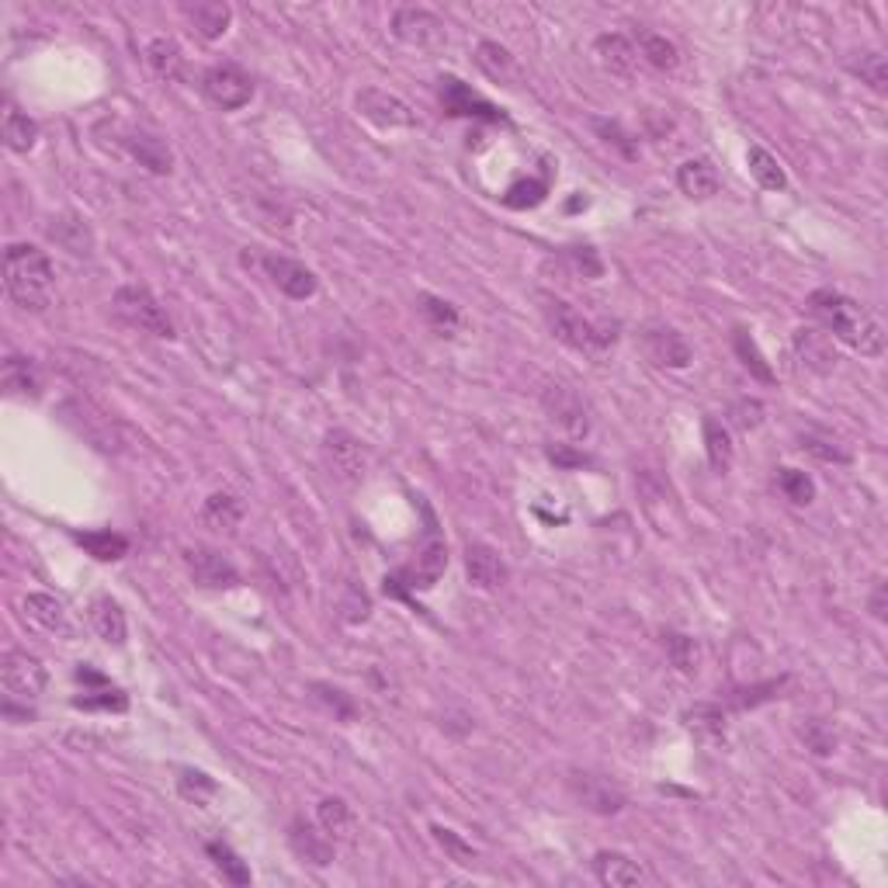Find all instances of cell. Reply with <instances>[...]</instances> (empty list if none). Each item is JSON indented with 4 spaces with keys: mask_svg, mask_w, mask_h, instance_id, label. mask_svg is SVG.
<instances>
[{
    "mask_svg": "<svg viewBox=\"0 0 888 888\" xmlns=\"http://www.w3.org/2000/svg\"><path fill=\"white\" fill-rule=\"evenodd\" d=\"M809 313L820 319L829 337H837L847 347L861 351L864 358H878L885 351V330L861 302L847 299L837 289H815L809 295Z\"/></svg>",
    "mask_w": 888,
    "mask_h": 888,
    "instance_id": "cell-1",
    "label": "cell"
},
{
    "mask_svg": "<svg viewBox=\"0 0 888 888\" xmlns=\"http://www.w3.org/2000/svg\"><path fill=\"white\" fill-rule=\"evenodd\" d=\"M52 281L56 268L46 251L31 243H11L4 254V289L11 302L25 313H42L52 299Z\"/></svg>",
    "mask_w": 888,
    "mask_h": 888,
    "instance_id": "cell-2",
    "label": "cell"
},
{
    "mask_svg": "<svg viewBox=\"0 0 888 888\" xmlns=\"http://www.w3.org/2000/svg\"><path fill=\"white\" fill-rule=\"evenodd\" d=\"M542 316H545V324H548V330H553V337L559 344L583 351V354H600V351H608L618 341L614 327L594 324V319L576 313L570 302H562L556 295H542Z\"/></svg>",
    "mask_w": 888,
    "mask_h": 888,
    "instance_id": "cell-3",
    "label": "cell"
},
{
    "mask_svg": "<svg viewBox=\"0 0 888 888\" xmlns=\"http://www.w3.org/2000/svg\"><path fill=\"white\" fill-rule=\"evenodd\" d=\"M423 518H428V542H423L414 566H406V570L385 576V594L389 597L414 600V591H431L434 583L441 580L444 566H448V545H444L437 521H434V513H431L428 504H423Z\"/></svg>",
    "mask_w": 888,
    "mask_h": 888,
    "instance_id": "cell-4",
    "label": "cell"
},
{
    "mask_svg": "<svg viewBox=\"0 0 888 888\" xmlns=\"http://www.w3.org/2000/svg\"><path fill=\"white\" fill-rule=\"evenodd\" d=\"M112 306L136 330L160 337V341H170V337H174V324H170L167 309L160 306V299L147 286H122L112 295Z\"/></svg>",
    "mask_w": 888,
    "mask_h": 888,
    "instance_id": "cell-5",
    "label": "cell"
},
{
    "mask_svg": "<svg viewBox=\"0 0 888 888\" xmlns=\"http://www.w3.org/2000/svg\"><path fill=\"white\" fill-rule=\"evenodd\" d=\"M566 791L573 795V802L580 809L597 812V815H614L629 805V795L621 791L618 781L597 771H570L566 774Z\"/></svg>",
    "mask_w": 888,
    "mask_h": 888,
    "instance_id": "cell-6",
    "label": "cell"
},
{
    "mask_svg": "<svg viewBox=\"0 0 888 888\" xmlns=\"http://www.w3.org/2000/svg\"><path fill=\"white\" fill-rule=\"evenodd\" d=\"M0 684H4L11 701H35L49 684V673L42 667L39 656H31L25 649H8L4 660H0Z\"/></svg>",
    "mask_w": 888,
    "mask_h": 888,
    "instance_id": "cell-7",
    "label": "cell"
},
{
    "mask_svg": "<svg viewBox=\"0 0 888 888\" xmlns=\"http://www.w3.org/2000/svg\"><path fill=\"white\" fill-rule=\"evenodd\" d=\"M202 91L216 109L240 112L243 104H251V98H254V80H251V74H243L237 63H216L205 69Z\"/></svg>",
    "mask_w": 888,
    "mask_h": 888,
    "instance_id": "cell-8",
    "label": "cell"
},
{
    "mask_svg": "<svg viewBox=\"0 0 888 888\" xmlns=\"http://www.w3.org/2000/svg\"><path fill=\"white\" fill-rule=\"evenodd\" d=\"M181 559H185L188 576L199 583V587H205V591H229V587H237V583H240L237 566L229 562L223 553H216V548L188 545L185 553H181Z\"/></svg>",
    "mask_w": 888,
    "mask_h": 888,
    "instance_id": "cell-9",
    "label": "cell"
},
{
    "mask_svg": "<svg viewBox=\"0 0 888 888\" xmlns=\"http://www.w3.org/2000/svg\"><path fill=\"white\" fill-rule=\"evenodd\" d=\"M542 410L548 414V420L559 423V428L570 437H587L591 434V414L587 403H583L570 385L553 382L542 389Z\"/></svg>",
    "mask_w": 888,
    "mask_h": 888,
    "instance_id": "cell-10",
    "label": "cell"
},
{
    "mask_svg": "<svg viewBox=\"0 0 888 888\" xmlns=\"http://www.w3.org/2000/svg\"><path fill=\"white\" fill-rule=\"evenodd\" d=\"M393 35L399 42L414 46V49H441L448 42V31H444V22L428 11V8H399L393 14Z\"/></svg>",
    "mask_w": 888,
    "mask_h": 888,
    "instance_id": "cell-11",
    "label": "cell"
},
{
    "mask_svg": "<svg viewBox=\"0 0 888 888\" xmlns=\"http://www.w3.org/2000/svg\"><path fill=\"white\" fill-rule=\"evenodd\" d=\"M441 109L452 118H479V122H507L504 109H496L493 101L475 94L469 84L458 77H441Z\"/></svg>",
    "mask_w": 888,
    "mask_h": 888,
    "instance_id": "cell-12",
    "label": "cell"
},
{
    "mask_svg": "<svg viewBox=\"0 0 888 888\" xmlns=\"http://www.w3.org/2000/svg\"><path fill=\"white\" fill-rule=\"evenodd\" d=\"M358 112L382 129H414L417 126V115L410 104L396 94L382 91V87H365V91L358 94Z\"/></svg>",
    "mask_w": 888,
    "mask_h": 888,
    "instance_id": "cell-13",
    "label": "cell"
},
{
    "mask_svg": "<svg viewBox=\"0 0 888 888\" xmlns=\"http://www.w3.org/2000/svg\"><path fill=\"white\" fill-rule=\"evenodd\" d=\"M261 268H264V275H268V278L275 281V286H278V292H286V295L295 299V302L313 299L316 289H319L316 275L306 268V264H302V261H292V257H286V254H268V257L261 261Z\"/></svg>",
    "mask_w": 888,
    "mask_h": 888,
    "instance_id": "cell-14",
    "label": "cell"
},
{
    "mask_svg": "<svg viewBox=\"0 0 888 888\" xmlns=\"http://www.w3.org/2000/svg\"><path fill=\"white\" fill-rule=\"evenodd\" d=\"M324 455L330 461V469L344 479V483H361L368 472V455L361 448V441L347 431H330L324 437Z\"/></svg>",
    "mask_w": 888,
    "mask_h": 888,
    "instance_id": "cell-15",
    "label": "cell"
},
{
    "mask_svg": "<svg viewBox=\"0 0 888 888\" xmlns=\"http://www.w3.org/2000/svg\"><path fill=\"white\" fill-rule=\"evenodd\" d=\"M643 347H646V358L660 368H687L690 361H695V351H690V344L684 341V333H677L673 327H663V324L646 327Z\"/></svg>",
    "mask_w": 888,
    "mask_h": 888,
    "instance_id": "cell-16",
    "label": "cell"
},
{
    "mask_svg": "<svg viewBox=\"0 0 888 888\" xmlns=\"http://www.w3.org/2000/svg\"><path fill=\"white\" fill-rule=\"evenodd\" d=\"M466 576H469L472 587H479V591H496V587H504V583H507L510 570H507L504 556L496 553L493 545L472 542L466 548Z\"/></svg>",
    "mask_w": 888,
    "mask_h": 888,
    "instance_id": "cell-17",
    "label": "cell"
},
{
    "mask_svg": "<svg viewBox=\"0 0 888 888\" xmlns=\"http://www.w3.org/2000/svg\"><path fill=\"white\" fill-rule=\"evenodd\" d=\"M791 347L798 354V361L809 371H815V376H829V371L837 368V351H833V337L826 330H815V327L795 330Z\"/></svg>",
    "mask_w": 888,
    "mask_h": 888,
    "instance_id": "cell-18",
    "label": "cell"
},
{
    "mask_svg": "<svg viewBox=\"0 0 888 888\" xmlns=\"http://www.w3.org/2000/svg\"><path fill=\"white\" fill-rule=\"evenodd\" d=\"M122 147L129 150V156L136 160L139 167H147V170L156 174V177H164V174L174 170V153H170V147H167L160 136L147 132V129H129L126 139H122Z\"/></svg>",
    "mask_w": 888,
    "mask_h": 888,
    "instance_id": "cell-19",
    "label": "cell"
},
{
    "mask_svg": "<svg viewBox=\"0 0 888 888\" xmlns=\"http://www.w3.org/2000/svg\"><path fill=\"white\" fill-rule=\"evenodd\" d=\"M594 56L597 63L608 69L614 77H632L635 66H638V49L629 35H618V31H604L594 39Z\"/></svg>",
    "mask_w": 888,
    "mask_h": 888,
    "instance_id": "cell-20",
    "label": "cell"
},
{
    "mask_svg": "<svg viewBox=\"0 0 888 888\" xmlns=\"http://www.w3.org/2000/svg\"><path fill=\"white\" fill-rule=\"evenodd\" d=\"M289 847L295 850V858L302 864L327 867L333 861V840L327 837V833H319L316 826H309L306 820H292V826H289Z\"/></svg>",
    "mask_w": 888,
    "mask_h": 888,
    "instance_id": "cell-21",
    "label": "cell"
},
{
    "mask_svg": "<svg viewBox=\"0 0 888 888\" xmlns=\"http://www.w3.org/2000/svg\"><path fill=\"white\" fill-rule=\"evenodd\" d=\"M0 385H4V393L14 399H35L42 393L39 368H35V361L25 358V354H8L4 365H0Z\"/></svg>",
    "mask_w": 888,
    "mask_h": 888,
    "instance_id": "cell-22",
    "label": "cell"
},
{
    "mask_svg": "<svg viewBox=\"0 0 888 888\" xmlns=\"http://www.w3.org/2000/svg\"><path fill=\"white\" fill-rule=\"evenodd\" d=\"M677 188L687 194V199H695V202H708V199H715L722 181H719V170L712 160H705V156H695V160H684V164L677 167Z\"/></svg>",
    "mask_w": 888,
    "mask_h": 888,
    "instance_id": "cell-23",
    "label": "cell"
},
{
    "mask_svg": "<svg viewBox=\"0 0 888 888\" xmlns=\"http://www.w3.org/2000/svg\"><path fill=\"white\" fill-rule=\"evenodd\" d=\"M316 823L333 843H354V837H358V820H354V809L337 795H327L324 802L316 805Z\"/></svg>",
    "mask_w": 888,
    "mask_h": 888,
    "instance_id": "cell-24",
    "label": "cell"
},
{
    "mask_svg": "<svg viewBox=\"0 0 888 888\" xmlns=\"http://www.w3.org/2000/svg\"><path fill=\"white\" fill-rule=\"evenodd\" d=\"M684 730L708 743V746H719L725 743V730H730V715H725V708L715 705V701H701L695 708H687L684 712Z\"/></svg>",
    "mask_w": 888,
    "mask_h": 888,
    "instance_id": "cell-25",
    "label": "cell"
},
{
    "mask_svg": "<svg viewBox=\"0 0 888 888\" xmlns=\"http://www.w3.org/2000/svg\"><path fill=\"white\" fill-rule=\"evenodd\" d=\"M594 875H597L600 885H608V888H632V885L646 881L643 867H638L629 854H621V850H597V854H594Z\"/></svg>",
    "mask_w": 888,
    "mask_h": 888,
    "instance_id": "cell-26",
    "label": "cell"
},
{
    "mask_svg": "<svg viewBox=\"0 0 888 888\" xmlns=\"http://www.w3.org/2000/svg\"><path fill=\"white\" fill-rule=\"evenodd\" d=\"M185 14H188L194 35L205 39V42L223 39L229 22H233V8L223 4V0H194V4L185 8Z\"/></svg>",
    "mask_w": 888,
    "mask_h": 888,
    "instance_id": "cell-27",
    "label": "cell"
},
{
    "mask_svg": "<svg viewBox=\"0 0 888 888\" xmlns=\"http://www.w3.org/2000/svg\"><path fill=\"white\" fill-rule=\"evenodd\" d=\"M46 233L49 240L63 246V251H69L74 257H91L94 254V233H91V226H87L80 216H56L49 226H46Z\"/></svg>",
    "mask_w": 888,
    "mask_h": 888,
    "instance_id": "cell-28",
    "label": "cell"
},
{
    "mask_svg": "<svg viewBox=\"0 0 888 888\" xmlns=\"http://www.w3.org/2000/svg\"><path fill=\"white\" fill-rule=\"evenodd\" d=\"M91 625L109 646H126L129 621H126V611H122V604L115 597L101 594V597L91 600Z\"/></svg>",
    "mask_w": 888,
    "mask_h": 888,
    "instance_id": "cell-29",
    "label": "cell"
},
{
    "mask_svg": "<svg viewBox=\"0 0 888 888\" xmlns=\"http://www.w3.org/2000/svg\"><path fill=\"white\" fill-rule=\"evenodd\" d=\"M199 521L208 531H219V535H237V528L243 521V504L233 493H212L199 510Z\"/></svg>",
    "mask_w": 888,
    "mask_h": 888,
    "instance_id": "cell-30",
    "label": "cell"
},
{
    "mask_svg": "<svg viewBox=\"0 0 888 888\" xmlns=\"http://www.w3.org/2000/svg\"><path fill=\"white\" fill-rule=\"evenodd\" d=\"M475 66L483 69V74H486L493 84L518 87V80H521L518 60H513V56H510V49H504L500 42H479V46H475Z\"/></svg>",
    "mask_w": 888,
    "mask_h": 888,
    "instance_id": "cell-31",
    "label": "cell"
},
{
    "mask_svg": "<svg viewBox=\"0 0 888 888\" xmlns=\"http://www.w3.org/2000/svg\"><path fill=\"white\" fill-rule=\"evenodd\" d=\"M632 42H635V49H638V56H643L652 69H663V74H670V69H677L681 52H677V46H673V42L667 39V35L649 31V28H638Z\"/></svg>",
    "mask_w": 888,
    "mask_h": 888,
    "instance_id": "cell-32",
    "label": "cell"
},
{
    "mask_svg": "<svg viewBox=\"0 0 888 888\" xmlns=\"http://www.w3.org/2000/svg\"><path fill=\"white\" fill-rule=\"evenodd\" d=\"M701 434H705V455H708V461H712V469H715L719 475H725V472L733 469V458H736L730 428H725V423H722L719 417H705Z\"/></svg>",
    "mask_w": 888,
    "mask_h": 888,
    "instance_id": "cell-33",
    "label": "cell"
},
{
    "mask_svg": "<svg viewBox=\"0 0 888 888\" xmlns=\"http://www.w3.org/2000/svg\"><path fill=\"white\" fill-rule=\"evenodd\" d=\"M147 66L153 69V74L160 80H181L185 77V56H181V46H177L174 39H167V35H160V39H153L147 46Z\"/></svg>",
    "mask_w": 888,
    "mask_h": 888,
    "instance_id": "cell-34",
    "label": "cell"
},
{
    "mask_svg": "<svg viewBox=\"0 0 888 888\" xmlns=\"http://www.w3.org/2000/svg\"><path fill=\"white\" fill-rule=\"evenodd\" d=\"M25 618L31 621V625H39L42 632H60V635L69 632L66 608L49 594H28L25 597Z\"/></svg>",
    "mask_w": 888,
    "mask_h": 888,
    "instance_id": "cell-35",
    "label": "cell"
},
{
    "mask_svg": "<svg viewBox=\"0 0 888 888\" xmlns=\"http://www.w3.org/2000/svg\"><path fill=\"white\" fill-rule=\"evenodd\" d=\"M74 542L98 562H118L129 553V538L118 535V531H77Z\"/></svg>",
    "mask_w": 888,
    "mask_h": 888,
    "instance_id": "cell-36",
    "label": "cell"
},
{
    "mask_svg": "<svg viewBox=\"0 0 888 888\" xmlns=\"http://www.w3.org/2000/svg\"><path fill=\"white\" fill-rule=\"evenodd\" d=\"M788 687V677H774V681H757V684H746V687H736L725 695V708L730 712H746V708H760L774 698H781V690Z\"/></svg>",
    "mask_w": 888,
    "mask_h": 888,
    "instance_id": "cell-37",
    "label": "cell"
},
{
    "mask_svg": "<svg viewBox=\"0 0 888 888\" xmlns=\"http://www.w3.org/2000/svg\"><path fill=\"white\" fill-rule=\"evenodd\" d=\"M746 164H750L753 181H757L763 191H785V188H788V174H785V167H781V164H777V156L768 153L763 147H750V150H746Z\"/></svg>",
    "mask_w": 888,
    "mask_h": 888,
    "instance_id": "cell-38",
    "label": "cell"
},
{
    "mask_svg": "<svg viewBox=\"0 0 888 888\" xmlns=\"http://www.w3.org/2000/svg\"><path fill=\"white\" fill-rule=\"evenodd\" d=\"M309 698L324 708V712H330L337 722H354L358 719V705H354L351 695H344L341 687H333V684H324V681H313L309 684Z\"/></svg>",
    "mask_w": 888,
    "mask_h": 888,
    "instance_id": "cell-39",
    "label": "cell"
},
{
    "mask_svg": "<svg viewBox=\"0 0 888 888\" xmlns=\"http://www.w3.org/2000/svg\"><path fill=\"white\" fill-rule=\"evenodd\" d=\"M205 854L212 858V864L219 867V875H223L229 885H240V888H243V885H251V867L243 864V858H240L229 843L212 840V843H205Z\"/></svg>",
    "mask_w": 888,
    "mask_h": 888,
    "instance_id": "cell-40",
    "label": "cell"
},
{
    "mask_svg": "<svg viewBox=\"0 0 888 888\" xmlns=\"http://www.w3.org/2000/svg\"><path fill=\"white\" fill-rule=\"evenodd\" d=\"M74 708H84V712H126L129 708V695L126 690H118V687H112V681L109 684H98V687H91V690H84L80 698H74Z\"/></svg>",
    "mask_w": 888,
    "mask_h": 888,
    "instance_id": "cell-41",
    "label": "cell"
},
{
    "mask_svg": "<svg viewBox=\"0 0 888 888\" xmlns=\"http://www.w3.org/2000/svg\"><path fill=\"white\" fill-rule=\"evenodd\" d=\"M177 795H181L185 802H191V805H208L212 798L219 795V785L205 771L185 768V771H177Z\"/></svg>",
    "mask_w": 888,
    "mask_h": 888,
    "instance_id": "cell-42",
    "label": "cell"
},
{
    "mask_svg": "<svg viewBox=\"0 0 888 888\" xmlns=\"http://www.w3.org/2000/svg\"><path fill=\"white\" fill-rule=\"evenodd\" d=\"M35 143H39V126L22 112H8L4 115V147L11 153H31Z\"/></svg>",
    "mask_w": 888,
    "mask_h": 888,
    "instance_id": "cell-43",
    "label": "cell"
},
{
    "mask_svg": "<svg viewBox=\"0 0 888 888\" xmlns=\"http://www.w3.org/2000/svg\"><path fill=\"white\" fill-rule=\"evenodd\" d=\"M733 347H736V354H739V361L750 368V376L753 379H760V382H774L777 376H774V368L768 365V358H763L760 354V347H757V341L750 337V330H736L733 333Z\"/></svg>",
    "mask_w": 888,
    "mask_h": 888,
    "instance_id": "cell-44",
    "label": "cell"
},
{
    "mask_svg": "<svg viewBox=\"0 0 888 888\" xmlns=\"http://www.w3.org/2000/svg\"><path fill=\"white\" fill-rule=\"evenodd\" d=\"M850 74L861 77V84L872 87L875 94L888 91V63L881 52H861V60H850Z\"/></svg>",
    "mask_w": 888,
    "mask_h": 888,
    "instance_id": "cell-45",
    "label": "cell"
},
{
    "mask_svg": "<svg viewBox=\"0 0 888 888\" xmlns=\"http://www.w3.org/2000/svg\"><path fill=\"white\" fill-rule=\"evenodd\" d=\"M420 313L423 319L441 333V337H452L458 330V309L452 306L448 299H437V295H420Z\"/></svg>",
    "mask_w": 888,
    "mask_h": 888,
    "instance_id": "cell-46",
    "label": "cell"
},
{
    "mask_svg": "<svg viewBox=\"0 0 888 888\" xmlns=\"http://www.w3.org/2000/svg\"><path fill=\"white\" fill-rule=\"evenodd\" d=\"M431 833H434V840H437V847L444 850V854H448V861H455V864H461V867H472L475 861H479V850L469 843V840H461L455 829H448V826H431Z\"/></svg>",
    "mask_w": 888,
    "mask_h": 888,
    "instance_id": "cell-47",
    "label": "cell"
},
{
    "mask_svg": "<svg viewBox=\"0 0 888 888\" xmlns=\"http://www.w3.org/2000/svg\"><path fill=\"white\" fill-rule=\"evenodd\" d=\"M798 736H802L805 750H812L815 757H829L837 750V733H833V725L823 719H805L798 725Z\"/></svg>",
    "mask_w": 888,
    "mask_h": 888,
    "instance_id": "cell-48",
    "label": "cell"
},
{
    "mask_svg": "<svg viewBox=\"0 0 888 888\" xmlns=\"http://www.w3.org/2000/svg\"><path fill=\"white\" fill-rule=\"evenodd\" d=\"M548 194V177H528V181L510 185V191L504 194L507 208H535L545 202Z\"/></svg>",
    "mask_w": 888,
    "mask_h": 888,
    "instance_id": "cell-49",
    "label": "cell"
},
{
    "mask_svg": "<svg viewBox=\"0 0 888 888\" xmlns=\"http://www.w3.org/2000/svg\"><path fill=\"white\" fill-rule=\"evenodd\" d=\"M777 490L798 507H805V504L815 500V483L798 469H777Z\"/></svg>",
    "mask_w": 888,
    "mask_h": 888,
    "instance_id": "cell-50",
    "label": "cell"
},
{
    "mask_svg": "<svg viewBox=\"0 0 888 888\" xmlns=\"http://www.w3.org/2000/svg\"><path fill=\"white\" fill-rule=\"evenodd\" d=\"M663 646H667L670 663L677 667L681 673H695L698 670V646H695V638H690V635L670 632V635H663Z\"/></svg>",
    "mask_w": 888,
    "mask_h": 888,
    "instance_id": "cell-51",
    "label": "cell"
},
{
    "mask_svg": "<svg viewBox=\"0 0 888 888\" xmlns=\"http://www.w3.org/2000/svg\"><path fill=\"white\" fill-rule=\"evenodd\" d=\"M802 448H805L812 458H820V461H837V466H847V461H850V452L843 448V444L833 441V437L802 434Z\"/></svg>",
    "mask_w": 888,
    "mask_h": 888,
    "instance_id": "cell-52",
    "label": "cell"
},
{
    "mask_svg": "<svg viewBox=\"0 0 888 888\" xmlns=\"http://www.w3.org/2000/svg\"><path fill=\"white\" fill-rule=\"evenodd\" d=\"M591 126H594V129L600 132V139H604V143H608V147H614V150H621V156H629V160H632V156L638 153V147L632 143V136H629L625 129H621L618 122H604V118H594Z\"/></svg>",
    "mask_w": 888,
    "mask_h": 888,
    "instance_id": "cell-53",
    "label": "cell"
},
{
    "mask_svg": "<svg viewBox=\"0 0 888 888\" xmlns=\"http://www.w3.org/2000/svg\"><path fill=\"white\" fill-rule=\"evenodd\" d=\"M570 264H573V271L580 275V278H587V281H594V278H600L604 275V261H600V254L594 251V246H573L570 254Z\"/></svg>",
    "mask_w": 888,
    "mask_h": 888,
    "instance_id": "cell-54",
    "label": "cell"
},
{
    "mask_svg": "<svg viewBox=\"0 0 888 888\" xmlns=\"http://www.w3.org/2000/svg\"><path fill=\"white\" fill-rule=\"evenodd\" d=\"M763 403L760 399H736L733 403V410H730V417H733V423L739 431H757L760 423H763Z\"/></svg>",
    "mask_w": 888,
    "mask_h": 888,
    "instance_id": "cell-55",
    "label": "cell"
},
{
    "mask_svg": "<svg viewBox=\"0 0 888 888\" xmlns=\"http://www.w3.org/2000/svg\"><path fill=\"white\" fill-rule=\"evenodd\" d=\"M548 458L556 461V466H562V469H580V466H587V455L583 452H573L570 444H556V448H548Z\"/></svg>",
    "mask_w": 888,
    "mask_h": 888,
    "instance_id": "cell-56",
    "label": "cell"
},
{
    "mask_svg": "<svg viewBox=\"0 0 888 888\" xmlns=\"http://www.w3.org/2000/svg\"><path fill=\"white\" fill-rule=\"evenodd\" d=\"M867 608H872V614H875L878 621H885V583H881V580H878V587H875L872 600H867Z\"/></svg>",
    "mask_w": 888,
    "mask_h": 888,
    "instance_id": "cell-57",
    "label": "cell"
}]
</instances>
